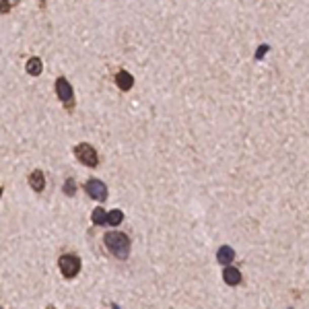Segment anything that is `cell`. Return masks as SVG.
I'll return each mask as SVG.
<instances>
[{
  "label": "cell",
  "mask_w": 309,
  "mask_h": 309,
  "mask_svg": "<svg viewBox=\"0 0 309 309\" xmlns=\"http://www.w3.org/2000/svg\"><path fill=\"white\" fill-rule=\"evenodd\" d=\"M105 247L118 258V260H126L130 254V237L122 231H109L103 235Z\"/></svg>",
  "instance_id": "6da1fadb"
},
{
  "label": "cell",
  "mask_w": 309,
  "mask_h": 309,
  "mask_svg": "<svg viewBox=\"0 0 309 309\" xmlns=\"http://www.w3.org/2000/svg\"><path fill=\"white\" fill-rule=\"evenodd\" d=\"M74 154H76V159H79L83 165H87V167H97V163H99V154H97V150L93 148L89 142L76 144V146H74Z\"/></svg>",
  "instance_id": "7a4b0ae2"
},
{
  "label": "cell",
  "mask_w": 309,
  "mask_h": 309,
  "mask_svg": "<svg viewBox=\"0 0 309 309\" xmlns=\"http://www.w3.org/2000/svg\"><path fill=\"white\" fill-rule=\"evenodd\" d=\"M58 266L66 278H74L81 272V258L76 254H62L58 260Z\"/></svg>",
  "instance_id": "3957f363"
},
{
  "label": "cell",
  "mask_w": 309,
  "mask_h": 309,
  "mask_svg": "<svg viewBox=\"0 0 309 309\" xmlns=\"http://www.w3.org/2000/svg\"><path fill=\"white\" fill-rule=\"evenodd\" d=\"M56 93H58L60 101L64 103L68 109H72V107H74V93H72L70 83H68L64 76H60V79L56 81Z\"/></svg>",
  "instance_id": "277c9868"
},
{
  "label": "cell",
  "mask_w": 309,
  "mask_h": 309,
  "mask_svg": "<svg viewBox=\"0 0 309 309\" xmlns=\"http://www.w3.org/2000/svg\"><path fill=\"white\" fill-rule=\"evenodd\" d=\"M85 192L93 198V200H97V202H103L105 198H107V185L101 181V179H89L87 183H85Z\"/></svg>",
  "instance_id": "5b68a950"
},
{
  "label": "cell",
  "mask_w": 309,
  "mask_h": 309,
  "mask_svg": "<svg viewBox=\"0 0 309 309\" xmlns=\"http://www.w3.org/2000/svg\"><path fill=\"white\" fill-rule=\"evenodd\" d=\"M223 281H225L227 285L235 287V285H239V283L243 281V276H241V272H239L237 268H233V266H225V270H223Z\"/></svg>",
  "instance_id": "8992f818"
},
{
  "label": "cell",
  "mask_w": 309,
  "mask_h": 309,
  "mask_svg": "<svg viewBox=\"0 0 309 309\" xmlns=\"http://www.w3.org/2000/svg\"><path fill=\"white\" fill-rule=\"evenodd\" d=\"M233 258H235V252H233V247H229V245L219 247V252H216V262L223 264V266H231Z\"/></svg>",
  "instance_id": "52a82bcc"
},
{
  "label": "cell",
  "mask_w": 309,
  "mask_h": 309,
  "mask_svg": "<svg viewBox=\"0 0 309 309\" xmlns=\"http://www.w3.org/2000/svg\"><path fill=\"white\" fill-rule=\"evenodd\" d=\"M29 185L33 188L35 192H44V188H46V175H44V171H40V169H35L33 173L29 175Z\"/></svg>",
  "instance_id": "ba28073f"
},
{
  "label": "cell",
  "mask_w": 309,
  "mask_h": 309,
  "mask_svg": "<svg viewBox=\"0 0 309 309\" xmlns=\"http://www.w3.org/2000/svg\"><path fill=\"white\" fill-rule=\"evenodd\" d=\"M115 85H118L122 91H130V89H132V85H134V79H132V74H130V72H126V70H120V72L115 74Z\"/></svg>",
  "instance_id": "9c48e42d"
},
{
  "label": "cell",
  "mask_w": 309,
  "mask_h": 309,
  "mask_svg": "<svg viewBox=\"0 0 309 309\" xmlns=\"http://www.w3.org/2000/svg\"><path fill=\"white\" fill-rule=\"evenodd\" d=\"M25 68H27V72H29L31 76H40L44 64H42V60H40V58L33 56V58H29V60H27V66H25Z\"/></svg>",
  "instance_id": "30bf717a"
},
{
  "label": "cell",
  "mask_w": 309,
  "mask_h": 309,
  "mask_svg": "<svg viewBox=\"0 0 309 309\" xmlns=\"http://www.w3.org/2000/svg\"><path fill=\"white\" fill-rule=\"evenodd\" d=\"M91 221H93V225H105L107 223V212L101 206H97L91 214Z\"/></svg>",
  "instance_id": "8fae6325"
},
{
  "label": "cell",
  "mask_w": 309,
  "mask_h": 309,
  "mask_svg": "<svg viewBox=\"0 0 309 309\" xmlns=\"http://www.w3.org/2000/svg\"><path fill=\"white\" fill-rule=\"evenodd\" d=\"M124 221V212L122 210H111V212H107V225H113V227H118L120 223Z\"/></svg>",
  "instance_id": "7c38bea8"
},
{
  "label": "cell",
  "mask_w": 309,
  "mask_h": 309,
  "mask_svg": "<svg viewBox=\"0 0 309 309\" xmlns=\"http://www.w3.org/2000/svg\"><path fill=\"white\" fill-rule=\"evenodd\" d=\"M17 5H19V0H3V3H0V15H7Z\"/></svg>",
  "instance_id": "4fadbf2b"
},
{
  "label": "cell",
  "mask_w": 309,
  "mask_h": 309,
  "mask_svg": "<svg viewBox=\"0 0 309 309\" xmlns=\"http://www.w3.org/2000/svg\"><path fill=\"white\" fill-rule=\"evenodd\" d=\"M64 194H66V196H74V194H76V183H74L72 177L64 181Z\"/></svg>",
  "instance_id": "5bb4252c"
},
{
  "label": "cell",
  "mask_w": 309,
  "mask_h": 309,
  "mask_svg": "<svg viewBox=\"0 0 309 309\" xmlns=\"http://www.w3.org/2000/svg\"><path fill=\"white\" fill-rule=\"evenodd\" d=\"M268 50H270V46H266V44H264V46H260V48H258V52H256V58H258V60H262V58H264V54H268Z\"/></svg>",
  "instance_id": "9a60e30c"
},
{
  "label": "cell",
  "mask_w": 309,
  "mask_h": 309,
  "mask_svg": "<svg viewBox=\"0 0 309 309\" xmlns=\"http://www.w3.org/2000/svg\"><path fill=\"white\" fill-rule=\"evenodd\" d=\"M0 196H3V188H0Z\"/></svg>",
  "instance_id": "2e32d148"
},
{
  "label": "cell",
  "mask_w": 309,
  "mask_h": 309,
  "mask_svg": "<svg viewBox=\"0 0 309 309\" xmlns=\"http://www.w3.org/2000/svg\"><path fill=\"white\" fill-rule=\"evenodd\" d=\"M50 309H54V307H50Z\"/></svg>",
  "instance_id": "e0dca14e"
},
{
  "label": "cell",
  "mask_w": 309,
  "mask_h": 309,
  "mask_svg": "<svg viewBox=\"0 0 309 309\" xmlns=\"http://www.w3.org/2000/svg\"><path fill=\"white\" fill-rule=\"evenodd\" d=\"M0 309H3V307H0Z\"/></svg>",
  "instance_id": "ac0fdd59"
},
{
  "label": "cell",
  "mask_w": 309,
  "mask_h": 309,
  "mask_svg": "<svg viewBox=\"0 0 309 309\" xmlns=\"http://www.w3.org/2000/svg\"><path fill=\"white\" fill-rule=\"evenodd\" d=\"M291 309H293V307H291Z\"/></svg>",
  "instance_id": "d6986e66"
}]
</instances>
